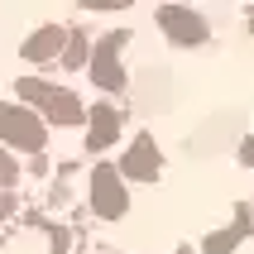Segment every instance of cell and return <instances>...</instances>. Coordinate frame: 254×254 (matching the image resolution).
<instances>
[{
  "label": "cell",
  "mask_w": 254,
  "mask_h": 254,
  "mask_svg": "<svg viewBox=\"0 0 254 254\" xmlns=\"http://www.w3.org/2000/svg\"><path fill=\"white\" fill-rule=\"evenodd\" d=\"M158 29L168 34L178 48H197V43H206V19H201L192 5H158Z\"/></svg>",
  "instance_id": "obj_1"
},
{
  "label": "cell",
  "mask_w": 254,
  "mask_h": 254,
  "mask_svg": "<svg viewBox=\"0 0 254 254\" xmlns=\"http://www.w3.org/2000/svg\"><path fill=\"white\" fill-rule=\"evenodd\" d=\"M120 48H125V34H106V39L91 48V58H86V72H91V82L106 86V91H120V86H125Z\"/></svg>",
  "instance_id": "obj_2"
},
{
  "label": "cell",
  "mask_w": 254,
  "mask_h": 254,
  "mask_svg": "<svg viewBox=\"0 0 254 254\" xmlns=\"http://www.w3.org/2000/svg\"><path fill=\"white\" fill-rule=\"evenodd\" d=\"M63 48H67V29L43 24V29H34V34L24 39V48H19V53H24L29 63H58V58H63Z\"/></svg>",
  "instance_id": "obj_3"
},
{
  "label": "cell",
  "mask_w": 254,
  "mask_h": 254,
  "mask_svg": "<svg viewBox=\"0 0 254 254\" xmlns=\"http://www.w3.org/2000/svg\"><path fill=\"white\" fill-rule=\"evenodd\" d=\"M0 134H5V139H14V144H29V149L43 139L39 120H34L29 111H14V106H0Z\"/></svg>",
  "instance_id": "obj_4"
},
{
  "label": "cell",
  "mask_w": 254,
  "mask_h": 254,
  "mask_svg": "<svg viewBox=\"0 0 254 254\" xmlns=\"http://www.w3.org/2000/svg\"><path fill=\"white\" fill-rule=\"evenodd\" d=\"M48 120H58V125H77V120H82V106H77L67 91H53V96H48Z\"/></svg>",
  "instance_id": "obj_5"
},
{
  "label": "cell",
  "mask_w": 254,
  "mask_h": 254,
  "mask_svg": "<svg viewBox=\"0 0 254 254\" xmlns=\"http://www.w3.org/2000/svg\"><path fill=\"white\" fill-rule=\"evenodd\" d=\"M19 96H29V101H43V106H48L53 86L43 82V77H19Z\"/></svg>",
  "instance_id": "obj_6"
},
{
  "label": "cell",
  "mask_w": 254,
  "mask_h": 254,
  "mask_svg": "<svg viewBox=\"0 0 254 254\" xmlns=\"http://www.w3.org/2000/svg\"><path fill=\"white\" fill-rule=\"evenodd\" d=\"M86 39H77V34H67V48H63V63H67V67H86Z\"/></svg>",
  "instance_id": "obj_7"
},
{
  "label": "cell",
  "mask_w": 254,
  "mask_h": 254,
  "mask_svg": "<svg viewBox=\"0 0 254 254\" xmlns=\"http://www.w3.org/2000/svg\"><path fill=\"white\" fill-rule=\"evenodd\" d=\"M115 134V111H96V120H91V144H106Z\"/></svg>",
  "instance_id": "obj_8"
},
{
  "label": "cell",
  "mask_w": 254,
  "mask_h": 254,
  "mask_svg": "<svg viewBox=\"0 0 254 254\" xmlns=\"http://www.w3.org/2000/svg\"><path fill=\"white\" fill-rule=\"evenodd\" d=\"M149 158H154V154H149V144H139V154H134V149H129V168H139V173H149V168H154V163H149Z\"/></svg>",
  "instance_id": "obj_9"
},
{
  "label": "cell",
  "mask_w": 254,
  "mask_h": 254,
  "mask_svg": "<svg viewBox=\"0 0 254 254\" xmlns=\"http://www.w3.org/2000/svg\"><path fill=\"white\" fill-rule=\"evenodd\" d=\"M129 0H82V10H125Z\"/></svg>",
  "instance_id": "obj_10"
}]
</instances>
